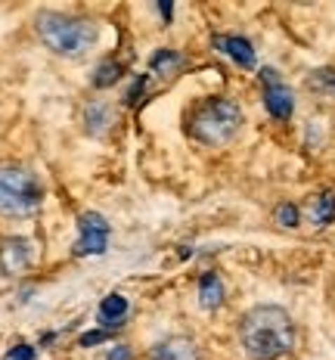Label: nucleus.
Segmentation results:
<instances>
[{
	"label": "nucleus",
	"mask_w": 335,
	"mask_h": 360,
	"mask_svg": "<svg viewBox=\"0 0 335 360\" xmlns=\"http://www.w3.org/2000/svg\"><path fill=\"white\" fill-rule=\"evenodd\" d=\"M44 186L28 168H0V214L4 217H28L41 208Z\"/></svg>",
	"instance_id": "20e7f679"
},
{
	"label": "nucleus",
	"mask_w": 335,
	"mask_h": 360,
	"mask_svg": "<svg viewBox=\"0 0 335 360\" xmlns=\"http://www.w3.org/2000/svg\"><path fill=\"white\" fill-rule=\"evenodd\" d=\"M103 339H106V333H103V329H96V333L81 335V345H84V348H91V345H100Z\"/></svg>",
	"instance_id": "a211bd4d"
},
{
	"label": "nucleus",
	"mask_w": 335,
	"mask_h": 360,
	"mask_svg": "<svg viewBox=\"0 0 335 360\" xmlns=\"http://www.w3.org/2000/svg\"><path fill=\"white\" fill-rule=\"evenodd\" d=\"M214 47L221 50L223 56H230L236 65L242 69H255V47L251 41H245L239 34H214Z\"/></svg>",
	"instance_id": "6e6552de"
},
{
	"label": "nucleus",
	"mask_w": 335,
	"mask_h": 360,
	"mask_svg": "<svg viewBox=\"0 0 335 360\" xmlns=\"http://www.w3.org/2000/svg\"><path fill=\"white\" fill-rule=\"evenodd\" d=\"M277 224H282V227H298V208L292 202H282L277 208Z\"/></svg>",
	"instance_id": "dca6fc26"
},
{
	"label": "nucleus",
	"mask_w": 335,
	"mask_h": 360,
	"mask_svg": "<svg viewBox=\"0 0 335 360\" xmlns=\"http://www.w3.org/2000/svg\"><path fill=\"white\" fill-rule=\"evenodd\" d=\"M239 339L251 360H280L295 348V323L282 307L261 304L239 320Z\"/></svg>",
	"instance_id": "f257e3e1"
},
{
	"label": "nucleus",
	"mask_w": 335,
	"mask_h": 360,
	"mask_svg": "<svg viewBox=\"0 0 335 360\" xmlns=\"http://www.w3.org/2000/svg\"><path fill=\"white\" fill-rule=\"evenodd\" d=\"M4 360H34V348L32 345H16V348L6 351Z\"/></svg>",
	"instance_id": "f3484780"
},
{
	"label": "nucleus",
	"mask_w": 335,
	"mask_h": 360,
	"mask_svg": "<svg viewBox=\"0 0 335 360\" xmlns=\"http://www.w3.org/2000/svg\"><path fill=\"white\" fill-rule=\"evenodd\" d=\"M264 109L270 112L277 122H286V118H292V112H295V96H292V90H289L286 84H267L264 87Z\"/></svg>",
	"instance_id": "1a4fd4ad"
},
{
	"label": "nucleus",
	"mask_w": 335,
	"mask_h": 360,
	"mask_svg": "<svg viewBox=\"0 0 335 360\" xmlns=\"http://www.w3.org/2000/svg\"><path fill=\"white\" fill-rule=\"evenodd\" d=\"M124 317H128V298L121 292H109L100 302V323L106 329H115V326H121Z\"/></svg>",
	"instance_id": "9d476101"
},
{
	"label": "nucleus",
	"mask_w": 335,
	"mask_h": 360,
	"mask_svg": "<svg viewBox=\"0 0 335 360\" xmlns=\"http://www.w3.org/2000/svg\"><path fill=\"white\" fill-rule=\"evenodd\" d=\"M159 10H162V16H165V19H171V4H162Z\"/></svg>",
	"instance_id": "aec40b11"
},
{
	"label": "nucleus",
	"mask_w": 335,
	"mask_h": 360,
	"mask_svg": "<svg viewBox=\"0 0 335 360\" xmlns=\"http://www.w3.org/2000/svg\"><path fill=\"white\" fill-rule=\"evenodd\" d=\"M84 122H87V131L91 134H103L109 124V109L103 106V103H91L84 112Z\"/></svg>",
	"instance_id": "2eb2a0df"
},
{
	"label": "nucleus",
	"mask_w": 335,
	"mask_h": 360,
	"mask_svg": "<svg viewBox=\"0 0 335 360\" xmlns=\"http://www.w3.org/2000/svg\"><path fill=\"white\" fill-rule=\"evenodd\" d=\"M118 78H121V63H118V59H103L93 72V87L106 90L112 84H118Z\"/></svg>",
	"instance_id": "4468645a"
},
{
	"label": "nucleus",
	"mask_w": 335,
	"mask_h": 360,
	"mask_svg": "<svg viewBox=\"0 0 335 360\" xmlns=\"http://www.w3.org/2000/svg\"><path fill=\"white\" fill-rule=\"evenodd\" d=\"M239 124H242V109L230 96H211V100H202L190 112L186 131L202 146H223L236 137Z\"/></svg>",
	"instance_id": "f03ea898"
},
{
	"label": "nucleus",
	"mask_w": 335,
	"mask_h": 360,
	"mask_svg": "<svg viewBox=\"0 0 335 360\" xmlns=\"http://www.w3.org/2000/svg\"><path fill=\"white\" fill-rule=\"evenodd\" d=\"M308 217H310L314 227H326V224H332V217H335V193L332 190L317 193V196L308 202Z\"/></svg>",
	"instance_id": "9b49d317"
},
{
	"label": "nucleus",
	"mask_w": 335,
	"mask_h": 360,
	"mask_svg": "<svg viewBox=\"0 0 335 360\" xmlns=\"http://www.w3.org/2000/svg\"><path fill=\"white\" fill-rule=\"evenodd\" d=\"M223 302V283L218 274H202V280H199V304L205 307V311H214V307H221Z\"/></svg>",
	"instance_id": "f8f14e48"
},
{
	"label": "nucleus",
	"mask_w": 335,
	"mask_h": 360,
	"mask_svg": "<svg viewBox=\"0 0 335 360\" xmlns=\"http://www.w3.org/2000/svg\"><path fill=\"white\" fill-rule=\"evenodd\" d=\"M183 65V56L177 53V50H155L152 59H149V72L159 75V78H171V75H177Z\"/></svg>",
	"instance_id": "ddd939ff"
},
{
	"label": "nucleus",
	"mask_w": 335,
	"mask_h": 360,
	"mask_svg": "<svg viewBox=\"0 0 335 360\" xmlns=\"http://www.w3.org/2000/svg\"><path fill=\"white\" fill-rule=\"evenodd\" d=\"M32 258H34V249L28 239L13 236V239H4V245H0V270L10 276L22 274V270L32 264Z\"/></svg>",
	"instance_id": "423d86ee"
},
{
	"label": "nucleus",
	"mask_w": 335,
	"mask_h": 360,
	"mask_svg": "<svg viewBox=\"0 0 335 360\" xmlns=\"http://www.w3.org/2000/svg\"><path fill=\"white\" fill-rule=\"evenodd\" d=\"M78 243H74V255L87 258V255H103L109 245V221L100 212H84L78 217Z\"/></svg>",
	"instance_id": "39448f33"
},
{
	"label": "nucleus",
	"mask_w": 335,
	"mask_h": 360,
	"mask_svg": "<svg viewBox=\"0 0 335 360\" xmlns=\"http://www.w3.org/2000/svg\"><path fill=\"white\" fill-rule=\"evenodd\" d=\"M149 360H202L199 354V345L186 335H171V339L152 345Z\"/></svg>",
	"instance_id": "0eeeda50"
},
{
	"label": "nucleus",
	"mask_w": 335,
	"mask_h": 360,
	"mask_svg": "<svg viewBox=\"0 0 335 360\" xmlns=\"http://www.w3.org/2000/svg\"><path fill=\"white\" fill-rule=\"evenodd\" d=\"M106 360H131V351L124 348V345H118V348H112L109 351V357Z\"/></svg>",
	"instance_id": "6ab92c4d"
},
{
	"label": "nucleus",
	"mask_w": 335,
	"mask_h": 360,
	"mask_svg": "<svg viewBox=\"0 0 335 360\" xmlns=\"http://www.w3.org/2000/svg\"><path fill=\"white\" fill-rule=\"evenodd\" d=\"M34 25L41 41L53 53L69 56V59H81L96 44V34H100L91 19L65 16V13H37Z\"/></svg>",
	"instance_id": "7ed1b4c3"
}]
</instances>
